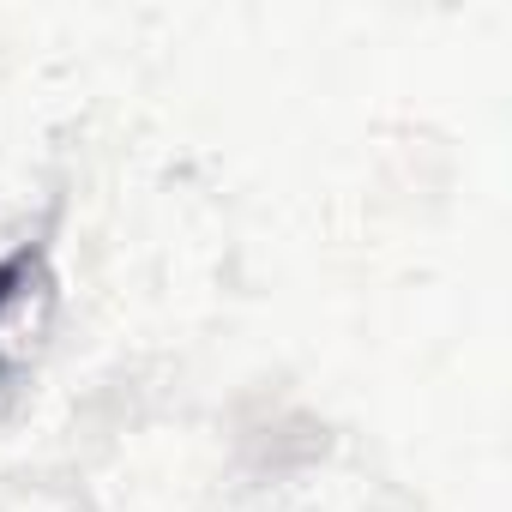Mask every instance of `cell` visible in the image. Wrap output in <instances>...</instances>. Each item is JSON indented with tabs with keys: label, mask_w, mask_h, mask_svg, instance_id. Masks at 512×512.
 I'll list each match as a JSON object with an SVG mask.
<instances>
[{
	"label": "cell",
	"mask_w": 512,
	"mask_h": 512,
	"mask_svg": "<svg viewBox=\"0 0 512 512\" xmlns=\"http://www.w3.org/2000/svg\"><path fill=\"white\" fill-rule=\"evenodd\" d=\"M7 290H13V266H0V308H7Z\"/></svg>",
	"instance_id": "cell-1"
}]
</instances>
